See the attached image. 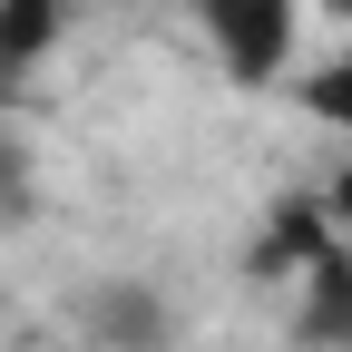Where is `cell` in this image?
Listing matches in <instances>:
<instances>
[{
	"instance_id": "obj_9",
	"label": "cell",
	"mask_w": 352,
	"mask_h": 352,
	"mask_svg": "<svg viewBox=\"0 0 352 352\" xmlns=\"http://www.w3.org/2000/svg\"><path fill=\"white\" fill-rule=\"evenodd\" d=\"M303 10H333V20H352V0H303Z\"/></svg>"
},
{
	"instance_id": "obj_8",
	"label": "cell",
	"mask_w": 352,
	"mask_h": 352,
	"mask_svg": "<svg viewBox=\"0 0 352 352\" xmlns=\"http://www.w3.org/2000/svg\"><path fill=\"white\" fill-rule=\"evenodd\" d=\"M323 215H333V235H342V226H352V166H342V176H333V186H323Z\"/></svg>"
},
{
	"instance_id": "obj_2",
	"label": "cell",
	"mask_w": 352,
	"mask_h": 352,
	"mask_svg": "<svg viewBox=\"0 0 352 352\" xmlns=\"http://www.w3.org/2000/svg\"><path fill=\"white\" fill-rule=\"evenodd\" d=\"M323 245H342V235H333V215H323V186H314V196H284V206L254 226V245H245V274H264V284H294V274H303V264H314Z\"/></svg>"
},
{
	"instance_id": "obj_5",
	"label": "cell",
	"mask_w": 352,
	"mask_h": 352,
	"mask_svg": "<svg viewBox=\"0 0 352 352\" xmlns=\"http://www.w3.org/2000/svg\"><path fill=\"white\" fill-rule=\"evenodd\" d=\"M59 20H69V0H0V88H10L20 69H39V59H50Z\"/></svg>"
},
{
	"instance_id": "obj_7",
	"label": "cell",
	"mask_w": 352,
	"mask_h": 352,
	"mask_svg": "<svg viewBox=\"0 0 352 352\" xmlns=\"http://www.w3.org/2000/svg\"><path fill=\"white\" fill-rule=\"evenodd\" d=\"M303 108H314L333 138H352V50H342V59H323L314 78H303Z\"/></svg>"
},
{
	"instance_id": "obj_4",
	"label": "cell",
	"mask_w": 352,
	"mask_h": 352,
	"mask_svg": "<svg viewBox=\"0 0 352 352\" xmlns=\"http://www.w3.org/2000/svg\"><path fill=\"white\" fill-rule=\"evenodd\" d=\"M78 323L98 333L108 352H157V342H166V303H157L147 284H98V294L78 303Z\"/></svg>"
},
{
	"instance_id": "obj_1",
	"label": "cell",
	"mask_w": 352,
	"mask_h": 352,
	"mask_svg": "<svg viewBox=\"0 0 352 352\" xmlns=\"http://www.w3.org/2000/svg\"><path fill=\"white\" fill-rule=\"evenodd\" d=\"M186 30L206 39V59L226 69V88H274L294 69L303 39V0H176Z\"/></svg>"
},
{
	"instance_id": "obj_6",
	"label": "cell",
	"mask_w": 352,
	"mask_h": 352,
	"mask_svg": "<svg viewBox=\"0 0 352 352\" xmlns=\"http://www.w3.org/2000/svg\"><path fill=\"white\" fill-rule=\"evenodd\" d=\"M39 206V157L20 147V127H0V226H30Z\"/></svg>"
},
{
	"instance_id": "obj_3",
	"label": "cell",
	"mask_w": 352,
	"mask_h": 352,
	"mask_svg": "<svg viewBox=\"0 0 352 352\" xmlns=\"http://www.w3.org/2000/svg\"><path fill=\"white\" fill-rule=\"evenodd\" d=\"M294 284H303L294 342H303V352H352V245H323Z\"/></svg>"
}]
</instances>
